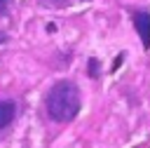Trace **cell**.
<instances>
[{"label":"cell","instance_id":"1","mask_svg":"<svg viewBox=\"0 0 150 148\" xmlns=\"http://www.w3.org/2000/svg\"><path fill=\"white\" fill-rule=\"evenodd\" d=\"M45 106L54 122H68L80 113V89L73 82L61 80L49 89Z\"/></svg>","mask_w":150,"mask_h":148},{"label":"cell","instance_id":"2","mask_svg":"<svg viewBox=\"0 0 150 148\" xmlns=\"http://www.w3.org/2000/svg\"><path fill=\"white\" fill-rule=\"evenodd\" d=\"M134 26H136V33L141 35V42L145 49H150V12H136L134 14Z\"/></svg>","mask_w":150,"mask_h":148},{"label":"cell","instance_id":"3","mask_svg":"<svg viewBox=\"0 0 150 148\" xmlns=\"http://www.w3.org/2000/svg\"><path fill=\"white\" fill-rule=\"evenodd\" d=\"M16 115V106L14 101H0V129H5Z\"/></svg>","mask_w":150,"mask_h":148},{"label":"cell","instance_id":"4","mask_svg":"<svg viewBox=\"0 0 150 148\" xmlns=\"http://www.w3.org/2000/svg\"><path fill=\"white\" fill-rule=\"evenodd\" d=\"M89 75H91V78H96V75H98V61H96V59H91V61H89Z\"/></svg>","mask_w":150,"mask_h":148},{"label":"cell","instance_id":"5","mask_svg":"<svg viewBox=\"0 0 150 148\" xmlns=\"http://www.w3.org/2000/svg\"><path fill=\"white\" fill-rule=\"evenodd\" d=\"M7 5H9V0H0V14L7 12Z\"/></svg>","mask_w":150,"mask_h":148},{"label":"cell","instance_id":"6","mask_svg":"<svg viewBox=\"0 0 150 148\" xmlns=\"http://www.w3.org/2000/svg\"><path fill=\"white\" fill-rule=\"evenodd\" d=\"M49 2H54V5H63L66 0H49Z\"/></svg>","mask_w":150,"mask_h":148},{"label":"cell","instance_id":"7","mask_svg":"<svg viewBox=\"0 0 150 148\" xmlns=\"http://www.w3.org/2000/svg\"><path fill=\"white\" fill-rule=\"evenodd\" d=\"M2 42H5V35H2V33H0V45H2Z\"/></svg>","mask_w":150,"mask_h":148}]
</instances>
